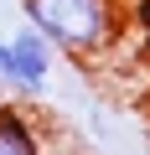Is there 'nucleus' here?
<instances>
[{
	"label": "nucleus",
	"instance_id": "nucleus-1",
	"mask_svg": "<svg viewBox=\"0 0 150 155\" xmlns=\"http://www.w3.org/2000/svg\"><path fill=\"white\" fill-rule=\"evenodd\" d=\"M21 16L72 62H98L124 31L119 0H21Z\"/></svg>",
	"mask_w": 150,
	"mask_h": 155
},
{
	"label": "nucleus",
	"instance_id": "nucleus-2",
	"mask_svg": "<svg viewBox=\"0 0 150 155\" xmlns=\"http://www.w3.org/2000/svg\"><path fill=\"white\" fill-rule=\"evenodd\" d=\"M57 47L36 26H16L11 36H0V88H11L16 98H42L52 83Z\"/></svg>",
	"mask_w": 150,
	"mask_h": 155
},
{
	"label": "nucleus",
	"instance_id": "nucleus-3",
	"mask_svg": "<svg viewBox=\"0 0 150 155\" xmlns=\"http://www.w3.org/2000/svg\"><path fill=\"white\" fill-rule=\"evenodd\" d=\"M0 155H47L36 119L16 104H0Z\"/></svg>",
	"mask_w": 150,
	"mask_h": 155
}]
</instances>
